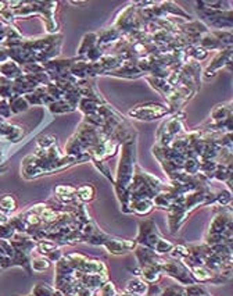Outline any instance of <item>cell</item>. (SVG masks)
I'll use <instances>...</instances> for the list:
<instances>
[{
  "label": "cell",
  "instance_id": "9a60e30c",
  "mask_svg": "<svg viewBox=\"0 0 233 296\" xmlns=\"http://www.w3.org/2000/svg\"><path fill=\"white\" fill-rule=\"evenodd\" d=\"M172 257L175 258H185L189 254V248H186V246H183V245H177V246H173L172 248Z\"/></svg>",
  "mask_w": 233,
  "mask_h": 296
},
{
  "label": "cell",
  "instance_id": "7a4b0ae2",
  "mask_svg": "<svg viewBox=\"0 0 233 296\" xmlns=\"http://www.w3.org/2000/svg\"><path fill=\"white\" fill-rule=\"evenodd\" d=\"M160 236L157 232V227L154 224L153 220H146L140 223V230H139V236L136 242H139L142 246L149 248L153 250L156 244L159 242Z\"/></svg>",
  "mask_w": 233,
  "mask_h": 296
},
{
  "label": "cell",
  "instance_id": "9c48e42d",
  "mask_svg": "<svg viewBox=\"0 0 233 296\" xmlns=\"http://www.w3.org/2000/svg\"><path fill=\"white\" fill-rule=\"evenodd\" d=\"M56 291V288L49 287L47 284H39L36 287L33 288L32 295L33 296H53Z\"/></svg>",
  "mask_w": 233,
  "mask_h": 296
},
{
  "label": "cell",
  "instance_id": "3957f363",
  "mask_svg": "<svg viewBox=\"0 0 233 296\" xmlns=\"http://www.w3.org/2000/svg\"><path fill=\"white\" fill-rule=\"evenodd\" d=\"M169 110L167 107H164L161 104H146V106H139V107L132 108L129 110V116L135 117L138 120H156V118L163 117L168 113Z\"/></svg>",
  "mask_w": 233,
  "mask_h": 296
},
{
  "label": "cell",
  "instance_id": "ba28073f",
  "mask_svg": "<svg viewBox=\"0 0 233 296\" xmlns=\"http://www.w3.org/2000/svg\"><path fill=\"white\" fill-rule=\"evenodd\" d=\"M175 246V245L172 244V242H169V240H165L163 239V238H160L159 242L156 244V246H154L153 252H156V253H169L171 250H172V248Z\"/></svg>",
  "mask_w": 233,
  "mask_h": 296
},
{
  "label": "cell",
  "instance_id": "5b68a950",
  "mask_svg": "<svg viewBox=\"0 0 233 296\" xmlns=\"http://www.w3.org/2000/svg\"><path fill=\"white\" fill-rule=\"evenodd\" d=\"M147 287H149V284H146L142 278L135 277L129 280L126 284V293L133 296H145Z\"/></svg>",
  "mask_w": 233,
  "mask_h": 296
},
{
  "label": "cell",
  "instance_id": "30bf717a",
  "mask_svg": "<svg viewBox=\"0 0 233 296\" xmlns=\"http://www.w3.org/2000/svg\"><path fill=\"white\" fill-rule=\"evenodd\" d=\"M160 296H186V291H185V287L172 285L167 289H163Z\"/></svg>",
  "mask_w": 233,
  "mask_h": 296
},
{
  "label": "cell",
  "instance_id": "52a82bcc",
  "mask_svg": "<svg viewBox=\"0 0 233 296\" xmlns=\"http://www.w3.org/2000/svg\"><path fill=\"white\" fill-rule=\"evenodd\" d=\"M76 195L78 199H81L82 202H89V200H93L94 197V188L92 185H84L81 188L76 189Z\"/></svg>",
  "mask_w": 233,
  "mask_h": 296
},
{
  "label": "cell",
  "instance_id": "2e32d148",
  "mask_svg": "<svg viewBox=\"0 0 233 296\" xmlns=\"http://www.w3.org/2000/svg\"><path fill=\"white\" fill-rule=\"evenodd\" d=\"M71 106L66 102H56V103L50 104V110L53 113H66V112H70L72 108H70Z\"/></svg>",
  "mask_w": 233,
  "mask_h": 296
},
{
  "label": "cell",
  "instance_id": "d6986e66",
  "mask_svg": "<svg viewBox=\"0 0 233 296\" xmlns=\"http://www.w3.org/2000/svg\"><path fill=\"white\" fill-rule=\"evenodd\" d=\"M124 296H133V295H129V293H125V295Z\"/></svg>",
  "mask_w": 233,
  "mask_h": 296
},
{
  "label": "cell",
  "instance_id": "7c38bea8",
  "mask_svg": "<svg viewBox=\"0 0 233 296\" xmlns=\"http://www.w3.org/2000/svg\"><path fill=\"white\" fill-rule=\"evenodd\" d=\"M32 267L35 271H37V273H42V271H45V270H47V268L50 267V262H49L46 257L35 258L32 262Z\"/></svg>",
  "mask_w": 233,
  "mask_h": 296
},
{
  "label": "cell",
  "instance_id": "6da1fadb",
  "mask_svg": "<svg viewBox=\"0 0 233 296\" xmlns=\"http://www.w3.org/2000/svg\"><path fill=\"white\" fill-rule=\"evenodd\" d=\"M161 273H165L168 275H171L172 278L178 280L182 285H191V284H196V281L193 280L190 274V270L187 267L186 264L178 260V258H173V260H169V262H164V264L161 266Z\"/></svg>",
  "mask_w": 233,
  "mask_h": 296
},
{
  "label": "cell",
  "instance_id": "8992f818",
  "mask_svg": "<svg viewBox=\"0 0 233 296\" xmlns=\"http://www.w3.org/2000/svg\"><path fill=\"white\" fill-rule=\"evenodd\" d=\"M125 293H120L115 284L111 281H106L99 289V296H124Z\"/></svg>",
  "mask_w": 233,
  "mask_h": 296
},
{
  "label": "cell",
  "instance_id": "e0dca14e",
  "mask_svg": "<svg viewBox=\"0 0 233 296\" xmlns=\"http://www.w3.org/2000/svg\"><path fill=\"white\" fill-rule=\"evenodd\" d=\"M37 249L42 254H49L50 252L56 249V244L54 242H49V240H45V242H41V244L37 245Z\"/></svg>",
  "mask_w": 233,
  "mask_h": 296
},
{
  "label": "cell",
  "instance_id": "4fadbf2b",
  "mask_svg": "<svg viewBox=\"0 0 233 296\" xmlns=\"http://www.w3.org/2000/svg\"><path fill=\"white\" fill-rule=\"evenodd\" d=\"M116 38H118V32H116L115 29H112V31L106 29V31L103 32L102 36H100V39H99V43H100V45H107V43L110 42H114V39Z\"/></svg>",
  "mask_w": 233,
  "mask_h": 296
},
{
  "label": "cell",
  "instance_id": "ac0fdd59",
  "mask_svg": "<svg viewBox=\"0 0 233 296\" xmlns=\"http://www.w3.org/2000/svg\"><path fill=\"white\" fill-rule=\"evenodd\" d=\"M191 53V56H195L196 59H200V60H203V59H205L207 57V50L205 49H203V47H197V49H193V52Z\"/></svg>",
  "mask_w": 233,
  "mask_h": 296
},
{
  "label": "cell",
  "instance_id": "277c9868",
  "mask_svg": "<svg viewBox=\"0 0 233 296\" xmlns=\"http://www.w3.org/2000/svg\"><path fill=\"white\" fill-rule=\"evenodd\" d=\"M161 267L159 266H143L140 267V277L146 284H157L161 278Z\"/></svg>",
  "mask_w": 233,
  "mask_h": 296
},
{
  "label": "cell",
  "instance_id": "8fae6325",
  "mask_svg": "<svg viewBox=\"0 0 233 296\" xmlns=\"http://www.w3.org/2000/svg\"><path fill=\"white\" fill-rule=\"evenodd\" d=\"M98 41V36H96V33H90V35H86L84 39V42H82V46L80 49L81 54H84L85 50H90L92 47L94 46V43Z\"/></svg>",
  "mask_w": 233,
  "mask_h": 296
},
{
  "label": "cell",
  "instance_id": "5bb4252c",
  "mask_svg": "<svg viewBox=\"0 0 233 296\" xmlns=\"http://www.w3.org/2000/svg\"><path fill=\"white\" fill-rule=\"evenodd\" d=\"M15 200L11 196H6L3 199H0V207L3 212H13L15 210Z\"/></svg>",
  "mask_w": 233,
  "mask_h": 296
}]
</instances>
